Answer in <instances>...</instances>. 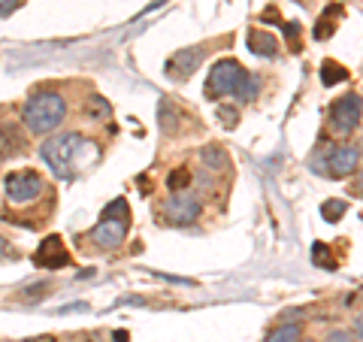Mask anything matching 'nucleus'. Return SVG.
<instances>
[{"label": "nucleus", "instance_id": "1", "mask_svg": "<svg viewBox=\"0 0 363 342\" xmlns=\"http://www.w3.org/2000/svg\"><path fill=\"white\" fill-rule=\"evenodd\" d=\"M88 149H94V145L85 143L82 133H58L40 145V155H43V161L55 170L58 179H73L76 170L94 164L91 158H85Z\"/></svg>", "mask_w": 363, "mask_h": 342}, {"label": "nucleus", "instance_id": "2", "mask_svg": "<svg viewBox=\"0 0 363 342\" xmlns=\"http://www.w3.org/2000/svg\"><path fill=\"white\" fill-rule=\"evenodd\" d=\"M64 116H67V100L58 94V91H37V94L25 104V109H21L25 128L37 136L52 133L64 121Z\"/></svg>", "mask_w": 363, "mask_h": 342}, {"label": "nucleus", "instance_id": "3", "mask_svg": "<svg viewBox=\"0 0 363 342\" xmlns=\"http://www.w3.org/2000/svg\"><path fill=\"white\" fill-rule=\"evenodd\" d=\"M128 200L118 197L112 200L109 206L104 209V219H100V224L91 231V243L100 246V248H118L124 243V236H128Z\"/></svg>", "mask_w": 363, "mask_h": 342}, {"label": "nucleus", "instance_id": "4", "mask_svg": "<svg viewBox=\"0 0 363 342\" xmlns=\"http://www.w3.org/2000/svg\"><path fill=\"white\" fill-rule=\"evenodd\" d=\"M245 79H248V73H245L233 58H221V61L209 70L206 94H209L212 100H218V97H240Z\"/></svg>", "mask_w": 363, "mask_h": 342}, {"label": "nucleus", "instance_id": "5", "mask_svg": "<svg viewBox=\"0 0 363 342\" xmlns=\"http://www.w3.org/2000/svg\"><path fill=\"white\" fill-rule=\"evenodd\" d=\"M4 188H6L9 203H16V206H28V203H33L43 194V179L33 173V170H18V173L6 176Z\"/></svg>", "mask_w": 363, "mask_h": 342}, {"label": "nucleus", "instance_id": "6", "mask_svg": "<svg viewBox=\"0 0 363 342\" xmlns=\"http://www.w3.org/2000/svg\"><path fill=\"white\" fill-rule=\"evenodd\" d=\"M360 116H363V100L357 94H345L330 106V128L336 133H351L360 124Z\"/></svg>", "mask_w": 363, "mask_h": 342}, {"label": "nucleus", "instance_id": "7", "mask_svg": "<svg viewBox=\"0 0 363 342\" xmlns=\"http://www.w3.org/2000/svg\"><path fill=\"white\" fill-rule=\"evenodd\" d=\"M200 197L197 194H191V191H176L173 197L167 200V219L173 221V224H191V221H197V215H200Z\"/></svg>", "mask_w": 363, "mask_h": 342}, {"label": "nucleus", "instance_id": "8", "mask_svg": "<svg viewBox=\"0 0 363 342\" xmlns=\"http://www.w3.org/2000/svg\"><path fill=\"white\" fill-rule=\"evenodd\" d=\"M67 260H70V255H67L61 236H45L43 246L37 248V255H33V264L43 267V270H58L67 264Z\"/></svg>", "mask_w": 363, "mask_h": 342}, {"label": "nucleus", "instance_id": "9", "mask_svg": "<svg viewBox=\"0 0 363 342\" xmlns=\"http://www.w3.org/2000/svg\"><path fill=\"white\" fill-rule=\"evenodd\" d=\"M200 61H203V49H200V45H197V49L179 52V55H173V58L167 61V76L169 79H188L200 67Z\"/></svg>", "mask_w": 363, "mask_h": 342}, {"label": "nucleus", "instance_id": "10", "mask_svg": "<svg viewBox=\"0 0 363 342\" xmlns=\"http://www.w3.org/2000/svg\"><path fill=\"white\" fill-rule=\"evenodd\" d=\"M357 161H360L357 145H336V149L330 152V173H333V176H348V173H354Z\"/></svg>", "mask_w": 363, "mask_h": 342}, {"label": "nucleus", "instance_id": "11", "mask_svg": "<svg viewBox=\"0 0 363 342\" xmlns=\"http://www.w3.org/2000/svg\"><path fill=\"white\" fill-rule=\"evenodd\" d=\"M21 149H25V140H21V133L16 131V124H0V161L21 155Z\"/></svg>", "mask_w": 363, "mask_h": 342}, {"label": "nucleus", "instance_id": "12", "mask_svg": "<svg viewBox=\"0 0 363 342\" xmlns=\"http://www.w3.org/2000/svg\"><path fill=\"white\" fill-rule=\"evenodd\" d=\"M248 49H252L255 55H260V58H272V55L279 52V40L272 37V33L255 28L252 33H248Z\"/></svg>", "mask_w": 363, "mask_h": 342}, {"label": "nucleus", "instance_id": "13", "mask_svg": "<svg viewBox=\"0 0 363 342\" xmlns=\"http://www.w3.org/2000/svg\"><path fill=\"white\" fill-rule=\"evenodd\" d=\"M345 76H348V70H345L342 64L324 61V67H321V82L324 85H339V82H345Z\"/></svg>", "mask_w": 363, "mask_h": 342}, {"label": "nucleus", "instance_id": "14", "mask_svg": "<svg viewBox=\"0 0 363 342\" xmlns=\"http://www.w3.org/2000/svg\"><path fill=\"white\" fill-rule=\"evenodd\" d=\"M267 342H300V327L297 324H281L279 330H272Z\"/></svg>", "mask_w": 363, "mask_h": 342}, {"label": "nucleus", "instance_id": "15", "mask_svg": "<svg viewBox=\"0 0 363 342\" xmlns=\"http://www.w3.org/2000/svg\"><path fill=\"white\" fill-rule=\"evenodd\" d=\"M157 118H161V128L167 133L176 131V112H173V106H169V100H161V104H157Z\"/></svg>", "mask_w": 363, "mask_h": 342}, {"label": "nucleus", "instance_id": "16", "mask_svg": "<svg viewBox=\"0 0 363 342\" xmlns=\"http://www.w3.org/2000/svg\"><path fill=\"white\" fill-rule=\"evenodd\" d=\"M345 209H348V206H345V200H327L324 206H321V212H324V219H327V221H339Z\"/></svg>", "mask_w": 363, "mask_h": 342}, {"label": "nucleus", "instance_id": "17", "mask_svg": "<svg viewBox=\"0 0 363 342\" xmlns=\"http://www.w3.org/2000/svg\"><path fill=\"white\" fill-rule=\"evenodd\" d=\"M200 158H203V164H209L212 170H221V167L227 164V161H224V152H221V149H215V145H212V149H203Z\"/></svg>", "mask_w": 363, "mask_h": 342}, {"label": "nucleus", "instance_id": "18", "mask_svg": "<svg viewBox=\"0 0 363 342\" xmlns=\"http://www.w3.org/2000/svg\"><path fill=\"white\" fill-rule=\"evenodd\" d=\"M188 182H191V173H188V170H173V176L167 179V185L173 188V191H179V188H185Z\"/></svg>", "mask_w": 363, "mask_h": 342}, {"label": "nucleus", "instance_id": "19", "mask_svg": "<svg viewBox=\"0 0 363 342\" xmlns=\"http://www.w3.org/2000/svg\"><path fill=\"white\" fill-rule=\"evenodd\" d=\"M312 258H315V264H327V267H336V260L330 258V252L324 255V243H315V248H312Z\"/></svg>", "mask_w": 363, "mask_h": 342}, {"label": "nucleus", "instance_id": "20", "mask_svg": "<svg viewBox=\"0 0 363 342\" xmlns=\"http://www.w3.org/2000/svg\"><path fill=\"white\" fill-rule=\"evenodd\" d=\"M218 118L224 121V128H236V121H240V112L230 109V106H218Z\"/></svg>", "mask_w": 363, "mask_h": 342}, {"label": "nucleus", "instance_id": "21", "mask_svg": "<svg viewBox=\"0 0 363 342\" xmlns=\"http://www.w3.org/2000/svg\"><path fill=\"white\" fill-rule=\"evenodd\" d=\"M18 6V0H0V18H4V16H9V13H13V9Z\"/></svg>", "mask_w": 363, "mask_h": 342}, {"label": "nucleus", "instance_id": "22", "mask_svg": "<svg viewBox=\"0 0 363 342\" xmlns=\"http://www.w3.org/2000/svg\"><path fill=\"white\" fill-rule=\"evenodd\" d=\"M327 342H351V333H345V330H333V333L327 336Z\"/></svg>", "mask_w": 363, "mask_h": 342}, {"label": "nucleus", "instance_id": "23", "mask_svg": "<svg viewBox=\"0 0 363 342\" xmlns=\"http://www.w3.org/2000/svg\"><path fill=\"white\" fill-rule=\"evenodd\" d=\"M297 28H300V25H288V28H285V33H288V40H291V49H297V33H300Z\"/></svg>", "mask_w": 363, "mask_h": 342}, {"label": "nucleus", "instance_id": "24", "mask_svg": "<svg viewBox=\"0 0 363 342\" xmlns=\"http://www.w3.org/2000/svg\"><path fill=\"white\" fill-rule=\"evenodd\" d=\"M9 255H16V252H13V248H9V243H6V239L0 236V258H9Z\"/></svg>", "mask_w": 363, "mask_h": 342}, {"label": "nucleus", "instance_id": "25", "mask_svg": "<svg viewBox=\"0 0 363 342\" xmlns=\"http://www.w3.org/2000/svg\"><path fill=\"white\" fill-rule=\"evenodd\" d=\"M354 333H357V336L363 339V315H360V318H357V321H354Z\"/></svg>", "mask_w": 363, "mask_h": 342}]
</instances>
